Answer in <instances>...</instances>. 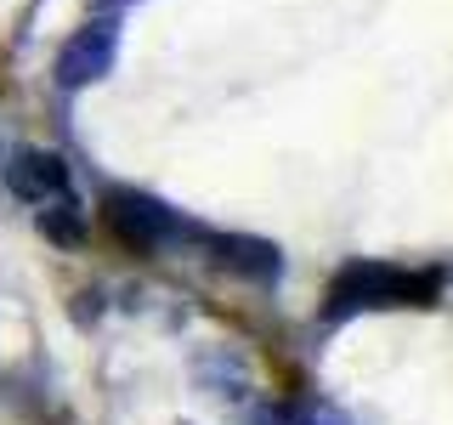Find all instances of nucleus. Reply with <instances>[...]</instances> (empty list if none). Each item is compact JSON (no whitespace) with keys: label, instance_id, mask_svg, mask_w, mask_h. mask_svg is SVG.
Listing matches in <instances>:
<instances>
[{"label":"nucleus","instance_id":"1","mask_svg":"<svg viewBox=\"0 0 453 425\" xmlns=\"http://www.w3.org/2000/svg\"><path fill=\"white\" fill-rule=\"evenodd\" d=\"M442 290V273H408L396 261H346L329 278L323 323H346L357 312H391V306H431Z\"/></svg>","mask_w":453,"mask_h":425},{"label":"nucleus","instance_id":"2","mask_svg":"<svg viewBox=\"0 0 453 425\" xmlns=\"http://www.w3.org/2000/svg\"><path fill=\"white\" fill-rule=\"evenodd\" d=\"M103 210H108L113 233H119L131 250H142V255L181 250V244H198V238H204V227H198V221H188L181 210H170L165 198L136 193V188H113L103 198Z\"/></svg>","mask_w":453,"mask_h":425},{"label":"nucleus","instance_id":"3","mask_svg":"<svg viewBox=\"0 0 453 425\" xmlns=\"http://www.w3.org/2000/svg\"><path fill=\"white\" fill-rule=\"evenodd\" d=\"M113 57H119V23L91 18L85 28L68 35L63 51H57V85H63V91H85V85H96L113 68Z\"/></svg>","mask_w":453,"mask_h":425},{"label":"nucleus","instance_id":"4","mask_svg":"<svg viewBox=\"0 0 453 425\" xmlns=\"http://www.w3.org/2000/svg\"><path fill=\"white\" fill-rule=\"evenodd\" d=\"M0 182L23 198V205H46L57 193H74L68 188V165L46 148H18L6 165H0Z\"/></svg>","mask_w":453,"mask_h":425},{"label":"nucleus","instance_id":"5","mask_svg":"<svg viewBox=\"0 0 453 425\" xmlns=\"http://www.w3.org/2000/svg\"><path fill=\"white\" fill-rule=\"evenodd\" d=\"M210 255H216V267H226V273L238 278H255V283H278L283 278V255L278 244H266V238H250V233H210L198 238Z\"/></svg>","mask_w":453,"mask_h":425},{"label":"nucleus","instance_id":"6","mask_svg":"<svg viewBox=\"0 0 453 425\" xmlns=\"http://www.w3.org/2000/svg\"><path fill=\"white\" fill-rule=\"evenodd\" d=\"M40 233L51 238V244H68L74 250L80 238H85V210H80V198L74 193H57L40 205Z\"/></svg>","mask_w":453,"mask_h":425},{"label":"nucleus","instance_id":"7","mask_svg":"<svg viewBox=\"0 0 453 425\" xmlns=\"http://www.w3.org/2000/svg\"><path fill=\"white\" fill-rule=\"evenodd\" d=\"M283 425H351L340 408H329V403H311V408H301V414H289Z\"/></svg>","mask_w":453,"mask_h":425},{"label":"nucleus","instance_id":"8","mask_svg":"<svg viewBox=\"0 0 453 425\" xmlns=\"http://www.w3.org/2000/svg\"><path fill=\"white\" fill-rule=\"evenodd\" d=\"M125 6H131V0H91V12H103V18L108 12H125Z\"/></svg>","mask_w":453,"mask_h":425}]
</instances>
